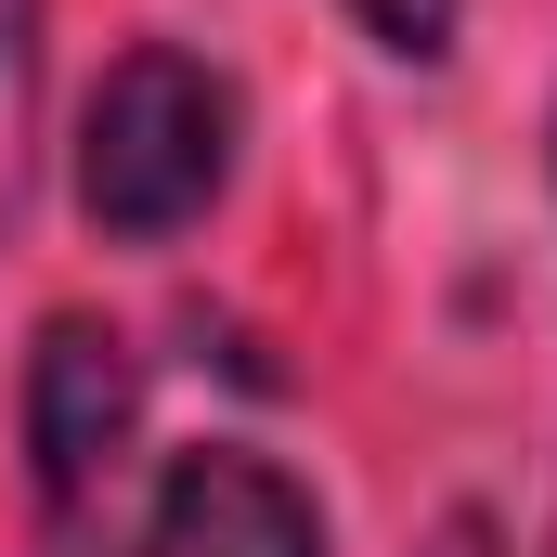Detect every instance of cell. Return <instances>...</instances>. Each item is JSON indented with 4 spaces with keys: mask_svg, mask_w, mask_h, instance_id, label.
I'll return each instance as SVG.
<instances>
[{
    "mask_svg": "<svg viewBox=\"0 0 557 557\" xmlns=\"http://www.w3.org/2000/svg\"><path fill=\"white\" fill-rule=\"evenodd\" d=\"M234 169V91L195 65V52H131L104 91H91V131H78V208L104 234H182Z\"/></svg>",
    "mask_w": 557,
    "mask_h": 557,
    "instance_id": "1",
    "label": "cell"
},
{
    "mask_svg": "<svg viewBox=\"0 0 557 557\" xmlns=\"http://www.w3.org/2000/svg\"><path fill=\"white\" fill-rule=\"evenodd\" d=\"M131 428H143V376L131 350L104 337V324H52L39 337V363H26V454H39V493H52V519L78 532L91 519V493L131 467Z\"/></svg>",
    "mask_w": 557,
    "mask_h": 557,
    "instance_id": "2",
    "label": "cell"
},
{
    "mask_svg": "<svg viewBox=\"0 0 557 557\" xmlns=\"http://www.w3.org/2000/svg\"><path fill=\"white\" fill-rule=\"evenodd\" d=\"M131 557H324V519L260 454H182L156 480V519Z\"/></svg>",
    "mask_w": 557,
    "mask_h": 557,
    "instance_id": "3",
    "label": "cell"
},
{
    "mask_svg": "<svg viewBox=\"0 0 557 557\" xmlns=\"http://www.w3.org/2000/svg\"><path fill=\"white\" fill-rule=\"evenodd\" d=\"M26 117H39V0H0V221L26 195Z\"/></svg>",
    "mask_w": 557,
    "mask_h": 557,
    "instance_id": "4",
    "label": "cell"
},
{
    "mask_svg": "<svg viewBox=\"0 0 557 557\" xmlns=\"http://www.w3.org/2000/svg\"><path fill=\"white\" fill-rule=\"evenodd\" d=\"M350 13H363L389 52H416V65L441 52V39H454V0H350Z\"/></svg>",
    "mask_w": 557,
    "mask_h": 557,
    "instance_id": "5",
    "label": "cell"
},
{
    "mask_svg": "<svg viewBox=\"0 0 557 557\" xmlns=\"http://www.w3.org/2000/svg\"><path fill=\"white\" fill-rule=\"evenodd\" d=\"M441 557H493V545H480V519H454V532H441Z\"/></svg>",
    "mask_w": 557,
    "mask_h": 557,
    "instance_id": "6",
    "label": "cell"
}]
</instances>
